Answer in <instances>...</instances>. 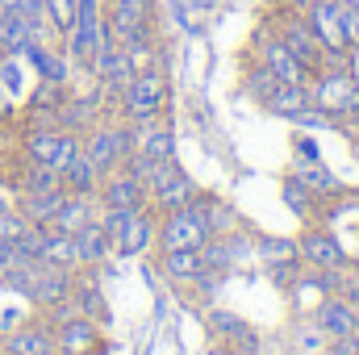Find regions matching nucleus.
Instances as JSON below:
<instances>
[{
    "label": "nucleus",
    "instance_id": "f257e3e1",
    "mask_svg": "<svg viewBox=\"0 0 359 355\" xmlns=\"http://www.w3.org/2000/svg\"><path fill=\"white\" fill-rule=\"evenodd\" d=\"M309 96H313V113L330 117L339 130L359 126V80L355 67H318L309 80Z\"/></svg>",
    "mask_w": 359,
    "mask_h": 355
},
{
    "label": "nucleus",
    "instance_id": "f03ea898",
    "mask_svg": "<svg viewBox=\"0 0 359 355\" xmlns=\"http://www.w3.org/2000/svg\"><path fill=\"white\" fill-rule=\"evenodd\" d=\"M100 226L113 243V255H142L147 247H155V230H159V213L151 205L138 209H100Z\"/></svg>",
    "mask_w": 359,
    "mask_h": 355
},
{
    "label": "nucleus",
    "instance_id": "7ed1b4c3",
    "mask_svg": "<svg viewBox=\"0 0 359 355\" xmlns=\"http://www.w3.org/2000/svg\"><path fill=\"white\" fill-rule=\"evenodd\" d=\"M163 109H168V76L159 72V63L138 67L134 80L126 84V92L117 96V113H121V121H130V126H147V121L163 117Z\"/></svg>",
    "mask_w": 359,
    "mask_h": 355
},
{
    "label": "nucleus",
    "instance_id": "20e7f679",
    "mask_svg": "<svg viewBox=\"0 0 359 355\" xmlns=\"http://www.w3.org/2000/svg\"><path fill=\"white\" fill-rule=\"evenodd\" d=\"M205 201H209V192H201L196 201H188V205H180V209L159 213V230H155V247H159V251H180V247H196V251H201V247L213 239Z\"/></svg>",
    "mask_w": 359,
    "mask_h": 355
},
{
    "label": "nucleus",
    "instance_id": "39448f33",
    "mask_svg": "<svg viewBox=\"0 0 359 355\" xmlns=\"http://www.w3.org/2000/svg\"><path fill=\"white\" fill-rule=\"evenodd\" d=\"M243 59L264 63L271 76H280L284 84H309V80H313V72H309V67H305V63H301L284 42H280V38H276V29H271L268 21L251 34V46H247V55H243Z\"/></svg>",
    "mask_w": 359,
    "mask_h": 355
},
{
    "label": "nucleus",
    "instance_id": "423d86ee",
    "mask_svg": "<svg viewBox=\"0 0 359 355\" xmlns=\"http://www.w3.org/2000/svg\"><path fill=\"white\" fill-rule=\"evenodd\" d=\"M100 13L117 46L155 34V0H100Z\"/></svg>",
    "mask_w": 359,
    "mask_h": 355
},
{
    "label": "nucleus",
    "instance_id": "0eeeda50",
    "mask_svg": "<svg viewBox=\"0 0 359 355\" xmlns=\"http://www.w3.org/2000/svg\"><path fill=\"white\" fill-rule=\"evenodd\" d=\"M76 155H80V134H72V130L50 126V130H25L21 134V159H34L42 168L63 172Z\"/></svg>",
    "mask_w": 359,
    "mask_h": 355
},
{
    "label": "nucleus",
    "instance_id": "6e6552de",
    "mask_svg": "<svg viewBox=\"0 0 359 355\" xmlns=\"http://www.w3.org/2000/svg\"><path fill=\"white\" fill-rule=\"evenodd\" d=\"M50 326H55V351L59 355H104L109 351V339L100 335V322L88 318V314H80V309L55 318Z\"/></svg>",
    "mask_w": 359,
    "mask_h": 355
},
{
    "label": "nucleus",
    "instance_id": "1a4fd4ad",
    "mask_svg": "<svg viewBox=\"0 0 359 355\" xmlns=\"http://www.w3.org/2000/svg\"><path fill=\"white\" fill-rule=\"evenodd\" d=\"M147 192H151V209H155V213L180 209V205H188V201H196V196H201V188L188 180V172L180 168L176 159L155 163V168L147 172Z\"/></svg>",
    "mask_w": 359,
    "mask_h": 355
},
{
    "label": "nucleus",
    "instance_id": "9d476101",
    "mask_svg": "<svg viewBox=\"0 0 359 355\" xmlns=\"http://www.w3.org/2000/svg\"><path fill=\"white\" fill-rule=\"evenodd\" d=\"M268 25L276 29V38L309 67V72H318L322 67V59H326V51H322V42H318V34L309 29V21H305V13H292V8H280V13H271Z\"/></svg>",
    "mask_w": 359,
    "mask_h": 355
},
{
    "label": "nucleus",
    "instance_id": "9b49d317",
    "mask_svg": "<svg viewBox=\"0 0 359 355\" xmlns=\"http://www.w3.org/2000/svg\"><path fill=\"white\" fill-rule=\"evenodd\" d=\"M96 201H100V209H138V205H151V192H147V180L138 172L117 168L100 180Z\"/></svg>",
    "mask_w": 359,
    "mask_h": 355
},
{
    "label": "nucleus",
    "instance_id": "f8f14e48",
    "mask_svg": "<svg viewBox=\"0 0 359 355\" xmlns=\"http://www.w3.org/2000/svg\"><path fill=\"white\" fill-rule=\"evenodd\" d=\"M297 255H301L305 267H318V272H334V267L347 264V255H343L339 239L330 234V226H313V222L297 234Z\"/></svg>",
    "mask_w": 359,
    "mask_h": 355
},
{
    "label": "nucleus",
    "instance_id": "ddd939ff",
    "mask_svg": "<svg viewBox=\"0 0 359 355\" xmlns=\"http://www.w3.org/2000/svg\"><path fill=\"white\" fill-rule=\"evenodd\" d=\"M42 351H55V326L34 314L17 326H8L0 335V355H42Z\"/></svg>",
    "mask_w": 359,
    "mask_h": 355
},
{
    "label": "nucleus",
    "instance_id": "4468645a",
    "mask_svg": "<svg viewBox=\"0 0 359 355\" xmlns=\"http://www.w3.org/2000/svg\"><path fill=\"white\" fill-rule=\"evenodd\" d=\"M288 180H297L305 192H313L322 205H330V201H347V184L334 176L330 168H322L318 159H297L288 172H284Z\"/></svg>",
    "mask_w": 359,
    "mask_h": 355
},
{
    "label": "nucleus",
    "instance_id": "2eb2a0df",
    "mask_svg": "<svg viewBox=\"0 0 359 355\" xmlns=\"http://www.w3.org/2000/svg\"><path fill=\"white\" fill-rule=\"evenodd\" d=\"M305 21H309V29L318 34V42H322L326 55H351V51H347V38H343L339 0H313V4L305 8Z\"/></svg>",
    "mask_w": 359,
    "mask_h": 355
},
{
    "label": "nucleus",
    "instance_id": "dca6fc26",
    "mask_svg": "<svg viewBox=\"0 0 359 355\" xmlns=\"http://www.w3.org/2000/svg\"><path fill=\"white\" fill-rule=\"evenodd\" d=\"M72 284H76V272H72V267H46L42 264L34 288H29L25 297H29L34 309H55V305L72 301Z\"/></svg>",
    "mask_w": 359,
    "mask_h": 355
},
{
    "label": "nucleus",
    "instance_id": "f3484780",
    "mask_svg": "<svg viewBox=\"0 0 359 355\" xmlns=\"http://www.w3.org/2000/svg\"><path fill=\"white\" fill-rule=\"evenodd\" d=\"M313 322H318V330H322L326 339H343V335L359 330L355 326V305H351L347 297H339V293H326V297L318 301Z\"/></svg>",
    "mask_w": 359,
    "mask_h": 355
},
{
    "label": "nucleus",
    "instance_id": "a211bd4d",
    "mask_svg": "<svg viewBox=\"0 0 359 355\" xmlns=\"http://www.w3.org/2000/svg\"><path fill=\"white\" fill-rule=\"evenodd\" d=\"M209 335H213L226 351H238V355H251L259 347V335H255L238 314H213V318H209Z\"/></svg>",
    "mask_w": 359,
    "mask_h": 355
},
{
    "label": "nucleus",
    "instance_id": "6ab92c4d",
    "mask_svg": "<svg viewBox=\"0 0 359 355\" xmlns=\"http://www.w3.org/2000/svg\"><path fill=\"white\" fill-rule=\"evenodd\" d=\"M25 59L38 67V80H50V84H72V59L63 46H50V42H29L25 46Z\"/></svg>",
    "mask_w": 359,
    "mask_h": 355
},
{
    "label": "nucleus",
    "instance_id": "aec40b11",
    "mask_svg": "<svg viewBox=\"0 0 359 355\" xmlns=\"http://www.w3.org/2000/svg\"><path fill=\"white\" fill-rule=\"evenodd\" d=\"M100 217V201L96 196H80V192H67L59 213L50 217V230H63V234H80L88 222Z\"/></svg>",
    "mask_w": 359,
    "mask_h": 355
},
{
    "label": "nucleus",
    "instance_id": "412c9836",
    "mask_svg": "<svg viewBox=\"0 0 359 355\" xmlns=\"http://www.w3.org/2000/svg\"><path fill=\"white\" fill-rule=\"evenodd\" d=\"M264 109H268V113H276V117H288V121L309 117V113H313L309 84H276V92L264 100Z\"/></svg>",
    "mask_w": 359,
    "mask_h": 355
},
{
    "label": "nucleus",
    "instance_id": "4be33fe9",
    "mask_svg": "<svg viewBox=\"0 0 359 355\" xmlns=\"http://www.w3.org/2000/svg\"><path fill=\"white\" fill-rule=\"evenodd\" d=\"M63 188H50V192H17L13 196V209L29 222V226H50V217L59 213V205H63Z\"/></svg>",
    "mask_w": 359,
    "mask_h": 355
},
{
    "label": "nucleus",
    "instance_id": "5701e85b",
    "mask_svg": "<svg viewBox=\"0 0 359 355\" xmlns=\"http://www.w3.org/2000/svg\"><path fill=\"white\" fill-rule=\"evenodd\" d=\"M159 260H163V272H168L176 284H196L205 272H213V267H209V260H205V251H196V247L159 251Z\"/></svg>",
    "mask_w": 359,
    "mask_h": 355
},
{
    "label": "nucleus",
    "instance_id": "b1692460",
    "mask_svg": "<svg viewBox=\"0 0 359 355\" xmlns=\"http://www.w3.org/2000/svg\"><path fill=\"white\" fill-rule=\"evenodd\" d=\"M113 255V243H109V234H104V226H100V217L88 222L80 234H76V264L80 267H96L104 264Z\"/></svg>",
    "mask_w": 359,
    "mask_h": 355
},
{
    "label": "nucleus",
    "instance_id": "393cba45",
    "mask_svg": "<svg viewBox=\"0 0 359 355\" xmlns=\"http://www.w3.org/2000/svg\"><path fill=\"white\" fill-rule=\"evenodd\" d=\"M59 180H63V192H80V196H96V188H100V172L92 168V159L80 151L63 172H59Z\"/></svg>",
    "mask_w": 359,
    "mask_h": 355
},
{
    "label": "nucleus",
    "instance_id": "a878e982",
    "mask_svg": "<svg viewBox=\"0 0 359 355\" xmlns=\"http://www.w3.org/2000/svg\"><path fill=\"white\" fill-rule=\"evenodd\" d=\"M72 305L80 314H88L96 322H104V297H100V284L92 280V267H80L76 272V284H72Z\"/></svg>",
    "mask_w": 359,
    "mask_h": 355
},
{
    "label": "nucleus",
    "instance_id": "bb28decb",
    "mask_svg": "<svg viewBox=\"0 0 359 355\" xmlns=\"http://www.w3.org/2000/svg\"><path fill=\"white\" fill-rule=\"evenodd\" d=\"M50 188H63V180L55 168H42L34 159H21L17 176H13V192H50Z\"/></svg>",
    "mask_w": 359,
    "mask_h": 355
},
{
    "label": "nucleus",
    "instance_id": "cd10ccee",
    "mask_svg": "<svg viewBox=\"0 0 359 355\" xmlns=\"http://www.w3.org/2000/svg\"><path fill=\"white\" fill-rule=\"evenodd\" d=\"M280 192H284V205H288V209H292V213H297L301 222H318V217L326 213V205H322V201H318L313 192H305V188H301L297 180L284 176V180H280Z\"/></svg>",
    "mask_w": 359,
    "mask_h": 355
},
{
    "label": "nucleus",
    "instance_id": "c85d7f7f",
    "mask_svg": "<svg viewBox=\"0 0 359 355\" xmlns=\"http://www.w3.org/2000/svg\"><path fill=\"white\" fill-rule=\"evenodd\" d=\"M276 84H284V80H280V76H271L264 63L243 59V88H247V96H251L255 105H264L271 92H276Z\"/></svg>",
    "mask_w": 359,
    "mask_h": 355
},
{
    "label": "nucleus",
    "instance_id": "c756f323",
    "mask_svg": "<svg viewBox=\"0 0 359 355\" xmlns=\"http://www.w3.org/2000/svg\"><path fill=\"white\" fill-rule=\"evenodd\" d=\"M42 264H46V267H72V272H80V264H76V234L50 230V234H46V247H42Z\"/></svg>",
    "mask_w": 359,
    "mask_h": 355
},
{
    "label": "nucleus",
    "instance_id": "7c9ffc66",
    "mask_svg": "<svg viewBox=\"0 0 359 355\" xmlns=\"http://www.w3.org/2000/svg\"><path fill=\"white\" fill-rule=\"evenodd\" d=\"M42 8H46V25H50V34L63 42V38L72 34V25H76L80 0H42Z\"/></svg>",
    "mask_w": 359,
    "mask_h": 355
},
{
    "label": "nucleus",
    "instance_id": "2f4dec72",
    "mask_svg": "<svg viewBox=\"0 0 359 355\" xmlns=\"http://www.w3.org/2000/svg\"><path fill=\"white\" fill-rule=\"evenodd\" d=\"M255 247H259V260H264V264H292V260H301V255H297V239H259V243H255Z\"/></svg>",
    "mask_w": 359,
    "mask_h": 355
},
{
    "label": "nucleus",
    "instance_id": "473e14b6",
    "mask_svg": "<svg viewBox=\"0 0 359 355\" xmlns=\"http://www.w3.org/2000/svg\"><path fill=\"white\" fill-rule=\"evenodd\" d=\"M46 234H50V226H29L13 247H17V255L21 260H29V264H42V247H46Z\"/></svg>",
    "mask_w": 359,
    "mask_h": 355
},
{
    "label": "nucleus",
    "instance_id": "72a5a7b5",
    "mask_svg": "<svg viewBox=\"0 0 359 355\" xmlns=\"http://www.w3.org/2000/svg\"><path fill=\"white\" fill-rule=\"evenodd\" d=\"M339 17H343V38L347 51L359 55V0H339Z\"/></svg>",
    "mask_w": 359,
    "mask_h": 355
},
{
    "label": "nucleus",
    "instance_id": "f704fd0d",
    "mask_svg": "<svg viewBox=\"0 0 359 355\" xmlns=\"http://www.w3.org/2000/svg\"><path fill=\"white\" fill-rule=\"evenodd\" d=\"M25 230H29V222H25L17 209H4V213H0V239H4V243H17Z\"/></svg>",
    "mask_w": 359,
    "mask_h": 355
},
{
    "label": "nucleus",
    "instance_id": "c9c22d12",
    "mask_svg": "<svg viewBox=\"0 0 359 355\" xmlns=\"http://www.w3.org/2000/svg\"><path fill=\"white\" fill-rule=\"evenodd\" d=\"M326 355H359V330L343 335V339H326Z\"/></svg>",
    "mask_w": 359,
    "mask_h": 355
},
{
    "label": "nucleus",
    "instance_id": "e433bc0d",
    "mask_svg": "<svg viewBox=\"0 0 359 355\" xmlns=\"http://www.w3.org/2000/svg\"><path fill=\"white\" fill-rule=\"evenodd\" d=\"M13 264H21V255H17V247H13V243H4V239H0V280H4V272H8Z\"/></svg>",
    "mask_w": 359,
    "mask_h": 355
},
{
    "label": "nucleus",
    "instance_id": "4c0bfd02",
    "mask_svg": "<svg viewBox=\"0 0 359 355\" xmlns=\"http://www.w3.org/2000/svg\"><path fill=\"white\" fill-rule=\"evenodd\" d=\"M297 151H301V159H318V147H313L309 138H301V142H297Z\"/></svg>",
    "mask_w": 359,
    "mask_h": 355
},
{
    "label": "nucleus",
    "instance_id": "58836bf2",
    "mask_svg": "<svg viewBox=\"0 0 359 355\" xmlns=\"http://www.w3.org/2000/svg\"><path fill=\"white\" fill-rule=\"evenodd\" d=\"M13 196H17V192H8V184L0 180V213H4V209H13Z\"/></svg>",
    "mask_w": 359,
    "mask_h": 355
},
{
    "label": "nucleus",
    "instance_id": "ea45409f",
    "mask_svg": "<svg viewBox=\"0 0 359 355\" xmlns=\"http://www.w3.org/2000/svg\"><path fill=\"white\" fill-rule=\"evenodd\" d=\"M4 113H8V92L0 88V117H4Z\"/></svg>",
    "mask_w": 359,
    "mask_h": 355
},
{
    "label": "nucleus",
    "instance_id": "a19ab883",
    "mask_svg": "<svg viewBox=\"0 0 359 355\" xmlns=\"http://www.w3.org/2000/svg\"><path fill=\"white\" fill-rule=\"evenodd\" d=\"M351 155H355V163H359V134H351Z\"/></svg>",
    "mask_w": 359,
    "mask_h": 355
},
{
    "label": "nucleus",
    "instance_id": "79ce46f5",
    "mask_svg": "<svg viewBox=\"0 0 359 355\" xmlns=\"http://www.w3.org/2000/svg\"><path fill=\"white\" fill-rule=\"evenodd\" d=\"M13 4H17V0H0V8H13Z\"/></svg>",
    "mask_w": 359,
    "mask_h": 355
},
{
    "label": "nucleus",
    "instance_id": "37998d69",
    "mask_svg": "<svg viewBox=\"0 0 359 355\" xmlns=\"http://www.w3.org/2000/svg\"><path fill=\"white\" fill-rule=\"evenodd\" d=\"M351 305H355V326H359V297H355V301H351Z\"/></svg>",
    "mask_w": 359,
    "mask_h": 355
},
{
    "label": "nucleus",
    "instance_id": "c03bdc74",
    "mask_svg": "<svg viewBox=\"0 0 359 355\" xmlns=\"http://www.w3.org/2000/svg\"><path fill=\"white\" fill-rule=\"evenodd\" d=\"M42 355H59V351H42Z\"/></svg>",
    "mask_w": 359,
    "mask_h": 355
},
{
    "label": "nucleus",
    "instance_id": "a18cd8bd",
    "mask_svg": "<svg viewBox=\"0 0 359 355\" xmlns=\"http://www.w3.org/2000/svg\"><path fill=\"white\" fill-rule=\"evenodd\" d=\"M355 239H359V226H355Z\"/></svg>",
    "mask_w": 359,
    "mask_h": 355
}]
</instances>
